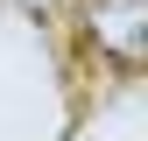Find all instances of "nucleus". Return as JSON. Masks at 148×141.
<instances>
[{"label": "nucleus", "mask_w": 148, "mask_h": 141, "mask_svg": "<svg viewBox=\"0 0 148 141\" xmlns=\"http://www.w3.org/2000/svg\"><path fill=\"white\" fill-rule=\"evenodd\" d=\"M85 35L99 42V57L134 70L148 57V7L141 0H85Z\"/></svg>", "instance_id": "f257e3e1"}, {"label": "nucleus", "mask_w": 148, "mask_h": 141, "mask_svg": "<svg viewBox=\"0 0 148 141\" xmlns=\"http://www.w3.org/2000/svg\"><path fill=\"white\" fill-rule=\"evenodd\" d=\"M21 7H28V14H49V7H57V0H21Z\"/></svg>", "instance_id": "f03ea898"}]
</instances>
